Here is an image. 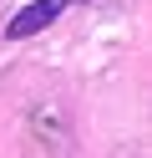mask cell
<instances>
[{
	"label": "cell",
	"instance_id": "6da1fadb",
	"mask_svg": "<svg viewBox=\"0 0 152 158\" xmlns=\"http://www.w3.org/2000/svg\"><path fill=\"white\" fill-rule=\"evenodd\" d=\"M66 5H76V0H30L20 15H10V26H5V36L10 41H25V36H36V31H46L51 21H56Z\"/></svg>",
	"mask_w": 152,
	"mask_h": 158
}]
</instances>
